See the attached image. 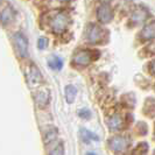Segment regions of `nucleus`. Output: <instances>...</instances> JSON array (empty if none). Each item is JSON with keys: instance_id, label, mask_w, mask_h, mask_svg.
I'll return each instance as SVG.
<instances>
[{"instance_id": "f257e3e1", "label": "nucleus", "mask_w": 155, "mask_h": 155, "mask_svg": "<svg viewBox=\"0 0 155 155\" xmlns=\"http://www.w3.org/2000/svg\"><path fill=\"white\" fill-rule=\"evenodd\" d=\"M47 25L53 33L62 34L70 25V16L64 11H54L47 16Z\"/></svg>"}, {"instance_id": "f03ea898", "label": "nucleus", "mask_w": 155, "mask_h": 155, "mask_svg": "<svg viewBox=\"0 0 155 155\" xmlns=\"http://www.w3.org/2000/svg\"><path fill=\"white\" fill-rule=\"evenodd\" d=\"M106 31L103 29L101 26L96 25V23H90L87 25L85 29V38L86 40L93 43V45H101L105 40H106Z\"/></svg>"}, {"instance_id": "7ed1b4c3", "label": "nucleus", "mask_w": 155, "mask_h": 155, "mask_svg": "<svg viewBox=\"0 0 155 155\" xmlns=\"http://www.w3.org/2000/svg\"><path fill=\"white\" fill-rule=\"evenodd\" d=\"M94 53L96 51L89 50V49L77 50L74 55V57H72V62H74V64L79 65V67H86V65H89L90 63L92 62L93 60L98 58V55L94 56Z\"/></svg>"}, {"instance_id": "20e7f679", "label": "nucleus", "mask_w": 155, "mask_h": 155, "mask_svg": "<svg viewBox=\"0 0 155 155\" xmlns=\"http://www.w3.org/2000/svg\"><path fill=\"white\" fill-rule=\"evenodd\" d=\"M130 139L123 137V135H117L109 140V147L114 153H124L125 150L130 146Z\"/></svg>"}, {"instance_id": "39448f33", "label": "nucleus", "mask_w": 155, "mask_h": 155, "mask_svg": "<svg viewBox=\"0 0 155 155\" xmlns=\"http://www.w3.org/2000/svg\"><path fill=\"white\" fill-rule=\"evenodd\" d=\"M14 43H15V48L19 55L21 57H26L28 55V41L26 39V36L21 33H15L14 34Z\"/></svg>"}, {"instance_id": "423d86ee", "label": "nucleus", "mask_w": 155, "mask_h": 155, "mask_svg": "<svg viewBox=\"0 0 155 155\" xmlns=\"http://www.w3.org/2000/svg\"><path fill=\"white\" fill-rule=\"evenodd\" d=\"M97 18L101 23H109L111 22L112 18H113V12L112 8L110 7L107 4H103L97 9Z\"/></svg>"}, {"instance_id": "0eeeda50", "label": "nucleus", "mask_w": 155, "mask_h": 155, "mask_svg": "<svg viewBox=\"0 0 155 155\" xmlns=\"http://www.w3.org/2000/svg\"><path fill=\"white\" fill-rule=\"evenodd\" d=\"M148 18V12L146 8L143 7H138L137 9H134L131 15V22L133 25H139L142 23L146 19Z\"/></svg>"}, {"instance_id": "6e6552de", "label": "nucleus", "mask_w": 155, "mask_h": 155, "mask_svg": "<svg viewBox=\"0 0 155 155\" xmlns=\"http://www.w3.org/2000/svg\"><path fill=\"white\" fill-rule=\"evenodd\" d=\"M107 126L111 131H119L120 128H123L124 126V119L120 114H113L112 117H110L107 120Z\"/></svg>"}, {"instance_id": "1a4fd4ad", "label": "nucleus", "mask_w": 155, "mask_h": 155, "mask_svg": "<svg viewBox=\"0 0 155 155\" xmlns=\"http://www.w3.org/2000/svg\"><path fill=\"white\" fill-rule=\"evenodd\" d=\"M15 18V12L12 7H6L0 12V22L2 25H8L11 23Z\"/></svg>"}, {"instance_id": "9d476101", "label": "nucleus", "mask_w": 155, "mask_h": 155, "mask_svg": "<svg viewBox=\"0 0 155 155\" xmlns=\"http://www.w3.org/2000/svg\"><path fill=\"white\" fill-rule=\"evenodd\" d=\"M140 38L142 41H148L155 38V23H149L143 27V29L140 33Z\"/></svg>"}, {"instance_id": "9b49d317", "label": "nucleus", "mask_w": 155, "mask_h": 155, "mask_svg": "<svg viewBox=\"0 0 155 155\" xmlns=\"http://www.w3.org/2000/svg\"><path fill=\"white\" fill-rule=\"evenodd\" d=\"M64 92H65V99H67V101H68L69 104L74 103L75 98H76V94H77V89L74 85L69 84V85L65 86Z\"/></svg>"}, {"instance_id": "f8f14e48", "label": "nucleus", "mask_w": 155, "mask_h": 155, "mask_svg": "<svg viewBox=\"0 0 155 155\" xmlns=\"http://www.w3.org/2000/svg\"><path fill=\"white\" fill-rule=\"evenodd\" d=\"M79 133H81V137H82V140L84 141V142H90L91 140H97L99 139L94 133L90 132V131H87V130H85V128H82L81 131H79Z\"/></svg>"}, {"instance_id": "ddd939ff", "label": "nucleus", "mask_w": 155, "mask_h": 155, "mask_svg": "<svg viewBox=\"0 0 155 155\" xmlns=\"http://www.w3.org/2000/svg\"><path fill=\"white\" fill-rule=\"evenodd\" d=\"M48 64H49V67L53 70H61L63 67L62 60L58 56H51L49 58V61H48Z\"/></svg>"}, {"instance_id": "4468645a", "label": "nucleus", "mask_w": 155, "mask_h": 155, "mask_svg": "<svg viewBox=\"0 0 155 155\" xmlns=\"http://www.w3.org/2000/svg\"><path fill=\"white\" fill-rule=\"evenodd\" d=\"M147 152H148L147 143H146V142H141V143H139V145L137 146V148L133 150L131 155H146Z\"/></svg>"}, {"instance_id": "2eb2a0df", "label": "nucleus", "mask_w": 155, "mask_h": 155, "mask_svg": "<svg viewBox=\"0 0 155 155\" xmlns=\"http://www.w3.org/2000/svg\"><path fill=\"white\" fill-rule=\"evenodd\" d=\"M36 101L39 103L40 105H46L48 103V98H49V93L48 91H40L38 94H36Z\"/></svg>"}, {"instance_id": "dca6fc26", "label": "nucleus", "mask_w": 155, "mask_h": 155, "mask_svg": "<svg viewBox=\"0 0 155 155\" xmlns=\"http://www.w3.org/2000/svg\"><path fill=\"white\" fill-rule=\"evenodd\" d=\"M56 135H57V130H56V128H53V127L49 128L46 132V134H45V142H46V143H49L50 141L55 140Z\"/></svg>"}, {"instance_id": "f3484780", "label": "nucleus", "mask_w": 155, "mask_h": 155, "mask_svg": "<svg viewBox=\"0 0 155 155\" xmlns=\"http://www.w3.org/2000/svg\"><path fill=\"white\" fill-rule=\"evenodd\" d=\"M49 155H64V147H63L62 142H60V143L50 152Z\"/></svg>"}, {"instance_id": "a211bd4d", "label": "nucleus", "mask_w": 155, "mask_h": 155, "mask_svg": "<svg viewBox=\"0 0 155 155\" xmlns=\"http://www.w3.org/2000/svg\"><path fill=\"white\" fill-rule=\"evenodd\" d=\"M78 116L81 118H84V119H89L91 117V112H90V110L87 109H81L78 111Z\"/></svg>"}, {"instance_id": "6ab92c4d", "label": "nucleus", "mask_w": 155, "mask_h": 155, "mask_svg": "<svg viewBox=\"0 0 155 155\" xmlns=\"http://www.w3.org/2000/svg\"><path fill=\"white\" fill-rule=\"evenodd\" d=\"M48 46V40L46 38H40L39 39V48L40 49H46Z\"/></svg>"}, {"instance_id": "aec40b11", "label": "nucleus", "mask_w": 155, "mask_h": 155, "mask_svg": "<svg viewBox=\"0 0 155 155\" xmlns=\"http://www.w3.org/2000/svg\"><path fill=\"white\" fill-rule=\"evenodd\" d=\"M150 70H152V72L155 75V61L152 62V64H150Z\"/></svg>"}, {"instance_id": "412c9836", "label": "nucleus", "mask_w": 155, "mask_h": 155, "mask_svg": "<svg viewBox=\"0 0 155 155\" xmlns=\"http://www.w3.org/2000/svg\"><path fill=\"white\" fill-rule=\"evenodd\" d=\"M60 1H62V2H69L71 0H60Z\"/></svg>"}, {"instance_id": "4be33fe9", "label": "nucleus", "mask_w": 155, "mask_h": 155, "mask_svg": "<svg viewBox=\"0 0 155 155\" xmlns=\"http://www.w3.org/2000/svg\"><path fill=\"white\" fill-rule=\"evenodd\" d=\"M86 155H96V154H94V153H87Z\"/></svg>"}, {"instance_id": "5701e85b", "label": "nucleus", "mask_w": 155, "mask_h": 155, "mask_svg": "<svg viewBox=\"0 0 155 155\" xmlns=\"http://www.w3.org/2000/svg\"><path fill=\"white\" fill-rule=\"evenodd\" d=\"M0 2H1V0H0Z\"/></svg>"}]
</instances>
